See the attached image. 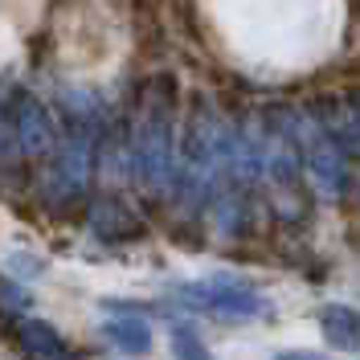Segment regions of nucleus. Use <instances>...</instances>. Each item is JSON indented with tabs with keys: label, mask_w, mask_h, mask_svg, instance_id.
I'll list each match as a JSON object with an SVG mask.
<instances>
[{
	"label": "nucleus",
	"mask_w": 360,
	"mask_h": 360,
	"mask_svg": "<svg viewBox=\"0 0 360 360\" xmlns=\"http://www.w3.org/2000/svg\"><path fill=\"white\" fill-rule=\"evenodd\" d=\"M98 103L86 90H66L62 94V139L49 156V180L45 197L49 205H70L90 188L94 176V152H98Z\"/></svg>",
	"instance_id": "nucleus-1"
},
{
	"label": "nucleus",
	"mask_w": 360,
	"mask_h": 360,
	"mask_svg": "<svg viewBox=\"0 0 360 360\" xmlns=\"http://www.w3.org/2000/svg\"><path fill=\"white\" fill-rule=\"evenodd\" d=\"M221 127L225 115H217L213 98L205 90L188 94V119L180 131V148H176V201L184 209H201L221 176Z\"/></svg>",
	"instance_id": "nucleus-2"
},
{
	"label": "nucleus",
	"mask_w": 360,
	"mask_h": 360,
	"mask_svg": "<svg viewBox=\"0 0 360 360\" xmlns=\"http://www.w3.org/2000/svg\"><path fill=\"white\" fill-rule=\"evenodd\" d=\"M172 119H176V82L168 74H160L143 98V111L131 131V172L143 184V193H152V197L172 193V184H176Z\"/></svg>",
	"instance_id": "nucleus-3"
},
{
	"label": "nucleus",
	"mask_w": 360,
	"mask_h": 360,
	"mask_svg": "<svg viewBox=\"0 0 360 360\" xmlns=\"http://www.w3.org/2000/svg\"><path fill=\"white\" fill-rule=\"evenodd\" d=\"M295 127H299L303 168L311 176L315 193L328 201H340L344 180H348V148L340 143V135L319 111H295Z\"/></svg>",
	"instance_id": "nucleus-4"
},
{
	"label": "nucleus",
	"mask_w": 360,
	"mask_h": 360,
	"mask_svg": "<svg viewBox=\"0 0 360 360\" xmlns=\"http://www.w3.org/2000/svg\"><path fill=\"white\" fill-rule=\"evenodd\" d=\"M176 299L184 307L225 315V319H250V315L266 311V295L254 291L246 278H233V274H213V278H201V283H184V287H176Z\"/></svg>",
	"instance_id": "nucleus-5"
},
{
	"label": "nucleus",
	"mask_w": 360,
	"mask_h": 360,
	"mask_svg": "<svg viewBox=\"0 0 360 360\" xmlns=\"http://www.w3.org/2000/svg\"><path fill=\"white\" fill-rule=\"evenodd\" d=\"M13 139H17V152L25 160H49L53 148H58V127H53V115L37 94L29 90H17L13 94Z\"/></svg>",
	"instance_id": "nucleus-6"
},
{
	"label": "nucleus",
	"mask_w": 360,
	"mask_h": 360,
	"mask_svg": "<svg viewBox=\"0 0 360 360\" xmlns=\"http://www.w3.org/2000/svg\"><path fill=\"white\" fill-rule=\"evenodd\" d=\"M86 217L90 229L103 242H139L143 238V221L131 213V205H123L119 197H94Z\"/></svg>",
	"instance_id": "nucleus-7"
},
{
	"label": "nucleus",
	"mask_w": 360,
	"mask_h": 360,
	"mask_svg": "<svg viewBox=\"0 0 360 360\" xmlns=\"http://www.w3.org/2000/svg\"><path fill=\"white\" fill-rule=\"evenodd\" d=\"M17 344L29 360H62L66 356V340L53 323L45 319H21L17 323Z\"/></svg>",
	"instance_id": "nucleus-8"
},
{
	"label": "nucleus",
	"mask_w": 360,
	"mask_h": 360,
	"mask_svg": "<svg viewBox=\"0 0 360 360\" xmlns=\"http://www.w3.org/2000/svg\"><path fill=\"white\" fill-rule=\"evenodd\" d=\"M319 328L332 348H344V352H360V311L348 307V303H328L319 307Z\"/></svg>",
	"instance_id": "nucleus-9"
},
{
	"label": "nucleus",
	"mask_w": 360,
	"mask_h": 360,
	"mask_svg": "<svg viewBox=\"0 0 360 360\" xmlns=\"http://www.w3.org/2000/svg\"><path fill=\"white\" fill-rule=\"evenodd\" d=\"M103 336L111 340L123 356H143V352L152 348V328H148L143 319H131V315H123V319L107 323V328H103Z\"/></svg>",
	"instance_id": "nucleus-10"
},
{
	"label": "nucleus",
	"mask_w": 360,
	"mask_h": 360,
	"mask_svg": "<svg viewBox=\"0 0 360 360\" xmlns=\"http://www.w3.org/2000/svg\"><path fill=\"white\" fill-rule=\"evenodd\" d=\"M172 356L176 360H213L209 348H205V340L197 336L188 323H176V328H172Z\"/></svg>",
	"instance_id": "nucleus-11"
},
{
	"label": "nucleus",
	"mask_w": 360,
	"mask_h": 360,
	"mask_svg": "<svg viewBox=\"0 0 360 360\" xmlns=\"http://www.w3.org/2000/svg\"><path fill=\"white\" fill-rule=\"evenodd\" d=\"M33 299H29V291L25 287H17L13 278H0V315L4 319H13V315H25V307H29Z\"/></svg>",
	"instance_id": "nucleus-12"
},
{
	"label": "nucleus",
	"mask_w": 360,
	"mask_h": 360,
	"mask_svg": "<svg viewBox=\"0 0 360 360\" xmlns=\"http://www.w3.org/2000/svg\"><path fill=\"white\" fill-rule=\"evenodd\" d=\"M274 360H328V356H319V352H303V348H291V352H278Z\"/></svg>",
	"instance_id": "nucleus-13"
}]
</instances>
